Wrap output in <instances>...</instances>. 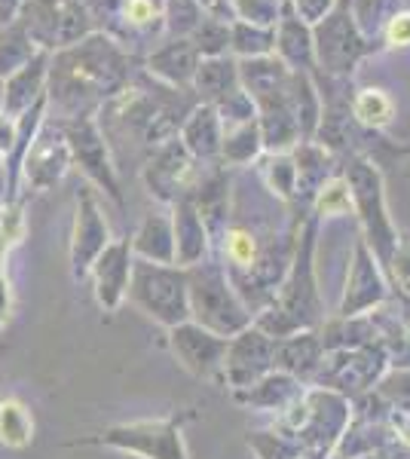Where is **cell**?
<instances>
[{
	"label": "cell",
	"mask_w": 410,
	"mask_h": 459,
	"mask_svg": "<svg viewBox=\"0 0 410 459\" xmlns=\"http://www.w3.org/2000/svg\"><path fill=\"white\" fill-rule=\"evenodd\" d=\"M188 303L190 322L203 325L218 337H236L251 325V313L242 303L240 291H233L227 270L214 264L188 266Z\"/></svg>",
	"instance_id": "1"
},
{
	"label": "cell",
	"mask_w": 410,
	"mask_h": 459,
	"mask_svg": "<svg viewBox=\"0 0 410 459\" xmlns=\"http://www.w3.org/2000/svg\"><path fill=\"white\" fill-rule=\"evenodd\" d=\"M123 77L120 53L108 40H86L80 49H71L58 58L52 95L62 105L80 108V99L110 92Z\"/></svg>",
	"instance_id": "2"
},
{
	"label": "cell",
	"mask_w": 410,
	"mask_h": 459,
	"mask_svg": "<svg viewBox=\"0 0 410 459\" xmlns=\"http://www.w3.org/2000/svg\"><path fill=\"white\" fill-rule=\"evenodd\" d=\"M190 411L171 413L162 420H138V423H120L104 432L83 435V438L68 441V447H114L123 454L141 459H188L184 447V420H190Z\"/></svg>",
	"instance_id": "3"
},
{
	"label": "cell",
	"mask_w": 410,
	"mask_h": 459,
	"mask_svg": "<svg viewBox=\"0 0 410 459\" xmlns=\"http://www.w3.org/2000/svg\"><path fill=\"white\" fill-rule=\"evenodd\" d=\"M126 298L132 307H138L144 316L156 318L166 328L190 322V303H188V270L171 264H151V261H132V276Z\"/></svg>",
	"instance_id": "4"
},
{
	"label": "cell",
	"mask_w": 410,
	"mask_h": 459,
	"mask_svg": "<svg viewBox=\"0 0 410 459\" xmlns=\"http://www.w3.org/2000/svg\"><path fill=\"white\" fill-rule=\"evenodd\" d=\"M353 196V205L359 209V218L364 224V236H368V246L374 248L377 261L383 266H389L395 248H398V236H395L389 209H386V196H383V181L379 172L371 166L368 160H353L343 175Z\"/></svg>",
	"instance_id": "5"
},
{
	"label": "cell",
	"mask_w": 410,
	"mask_h": 459,
	"mask_svg": "<svg viewBox=\"0 0 410 459\" xmlns=\"http://www.w3.org/2000/svg\"><path fill=\"white\" fill-rule=\"evenodd\" d=\"M368 49L371 43L362 37L353 13H349V0L337 4L318 25H312V53L327 74H340V77L353 74Z\"/></svg>",
	"instance_id": "6"
},
{
	"label": "cell",
	"mask_w": 410,
	"mask_h": 459,
	"mask_svg": "<svg viewBox=\"0 0 410 459\" xmlns=\"http://www.w3.org/2000/svg\"><path fill=\"white\" fill-rule=\"evenodd\" d=\"M227 337L205 331L196 322H184L169 328V346L175 359L199 380L223 383V359H227Z\"/></svg>",
	"instance_id": "7"
},
{
	"label": "cell",
	"mask_w": 410,
	"mask_h": 459,
	"mask_svg": "<svg viewBox=\"0 0 410 459\" xmlns=\"http://www.w3.org/2000/svg\"><path fill=\"white\" fill-rule=\"evenodd\" d=\"M275 365V340L266 337L257 328H245L227 343V359H223V383L233 389H249L257 380H264L266 371Z\"/></svg>",
	"instance_id": "8"
},
{
	"label": "cell",
	"mask_w": 410,
	"mask_h": 459,
	"mask_svg": "<svg viewBox=\"0 0 410 459\" xmlns=\"http://www.w3.org/2000/svg\"><path fill=\"white\" fill-rule=\"evenodd\" d=\"M62 135H65V142H68V151L80 160L83 172L92 178L101 190H108V196L114 199L117 205H123L120 184H117L114 166H110V160H108V147H104V138L95 120L77 117V120L62 126Z\"/></svg>",
	"instance_id": "9"
},
{
	"label": "cell",
	"mask_w": 410,
	"mask_h": 459,
	"mask_svg": "<svg viewBox=\"0 0 410 459\" xmlns=\"http://www.w3.org/2000/svg\"><path fill=\"white\" fill-rule=\"evenodd\" d=\"M108 246H110V233L99 209V199H95L89 187L80 190L77 218H74V236H71V273L77 282L89 276V266L95 264V257Z\"/></svg>",
	"instance_id": "10"
},
{
	"label": "cell",
	"mask_w": 410,
	"mask_h": 459,
	"mask_svg": "<svg viewBox=\"0 0 410 459\" xmlns=\"http://www.w3.org/2000/svg\"><path fill=\"white\" fill-rule=\"evenodd\" d=\"M132 242L120 239L110 242L108 248L95 257V264L89 266V276H92V291L95 300L104 313H114L120 309V303L126 300V288H129V276H132Z\"/></svg>",
	"instance_id": "11"
},
{
	"label": "cell",
	"mask_w": 410,
	"mask_h": 459,
	"mask_svg": "<svg viewBox=\"0 0 410 459\" xmlns=\"http://www.w3.org/2000/svg\"><path fill=\"white\" fill-rule=\"evenodd\" d=\"M190 175H193L190 153L181 142H166L144 169L147 187L162 203H178L184 190H188Z\"/></svg>",
	"instance_id": "12"
},
{
	"label": "cell",
	"mask_w": 410,
	"mask_h": 459,
	"mask_svg": "<svg viewBox=\"0 0 410 459\" xmlns=\"http://www.w3.org/2000/svg\"><path fill=\"white\" fill-rule=\"evenodd\" d=\"M71 160L68 142L56 129H43L25 153V178L34 190H49L65 175Z\"/></svg>",
	"instance_id": "13"
},
{
	"label": "cell",
	"mask_w": 410,
	"mask_h": 459,
	"mask_svg": "<svg viewBox=\"0 0 410 459\" xmlns=\"http://www.w3.org/2000/svg\"><path fill=\"white\" fill-rule=\"evenodd\" d=\"M171 230H175V264L181 270L203 264L208 251V230L199 218L193 199H178L175 214H171Z\"/></svg>",
	"instance_id": "14"
},
{
	"label": "cell",
	"mask_w": 410,
	"mask_h": 459,
	"mask_svg": "<svg viewBox=\"0 0 410 459\" xmlns=\"http://www.w3.org/2000/svg\"><path fill=\"white\" fill-rule=\"evenodd\" d=\"M275 53H279V62L288 65L291 71H307L316 62V53H312V28L307 22H301L294 16V10L282 13L279 22H275Z\"/></svg>",
	"instance_id": "15"
},
{
	"label": "cell",
	"mask_w": 410,
	"mask_h": 459,
	"mask_svg": "<svg viewBox=\"0 0 410 459\" xmlns=\"http://www.w3.org/2000/svg\"><path fill=\"white\" fill-rule=\"evenodd\" d=\"M132 255L151 264H175V230L166 212H151L132 236Z\"/></svg>",
	"instance_id": "16"
},
{
	"label": "cell",
	"mask_w": 410,
	"mask_h": 459,
	"mask_svg": "<svg viewBox=\"0 0 410 459\" xmlns=\"http://www.w3.org/2000/svg\"><path fill=\"white\" fill-rule=\"evenodd\" d=\"M386 294V285L379 279L377 266H374V257H371L368 246H359L355 251V264H353V273H349V285H346V300H343V316H355L359 309L371 307L377 303L379 298Z\"/></svg>",
	"instance_id": "17"
},
{
	"label": "cell",
	"mask_w": 410,
	"mask_h": 459,
	"mask_svg": "<svg viewBox=\"0 0 410 459\" xmlns=\"http://www.w3.org/2000/svg\"><path fill=\"white\" fill-rule=\"evenodd\" d=\"M221 142H223V126L218 110L212 105H203L190 114V120L184 123L181 132V144L188 147L190 157L199 160H212L214 153H221Z\"/></svg>",
	"instance_id": "18"
},
{
	"label": "cell",
	"mask_w": 410,
	"mask_h": 459,
	"mask_svg": "<svg viewBox=\"0 0 410 459\" xmlns=\"http://www.w3.org/2000/svg\"><path fill=\"white\" fill-rule=\"evenodd\" d=\"M193 80H196L199 92H203L205 99H212L214 105H218V101H223L230 92H236V89L242 86L236 65L227 62L223 56H208V58H203V62L196 65V74H193Z\"/></svg>",
	"instance_id": "19"
},
{
	"label": "cell",
	"mask_w": 410,
	"mask_h": 459,
	"mask_svg": "<svg viewBox=\"0 0 410 459\" xmlns=\"http://www.w3.org/2000/svg\"><path fill=\"white\" fill-rule=\"evenodd\" d=\"M34 441V417L19 398H0V444L10 450H25Z\"/></svg>",
	"instance_id": "20"
},
{
	"label": "cell",
	"mask_w": 410,
	"mask_h": 459,
	"mask_svg": "<svg viewBox=\"0 0 410 459\" xmlns=\"http://www.w3.org/2000/svg\"><path fill=\"white\" fill-rule=\"evenodd\" d=\"M196 65V47H190V40H175L156 56H151V71L160 74L169 83H188V80H193Z\"/></svg>",
	"instance_id": "21"
},
{
	"label": "cell",
	"mask_w": 410,
	"mask_h": 459,
	"mask_svg": "<svg viewBox=\"0 0 410 459\" xmlns=\"http://www.w3.org/2000/svg\"><path fill=\"white\" fill-rule=\"evenodd\" d=\"M40 80H43L40 62L25 65V68H19L13 74L10 86H6V95H4V108H6V114H10V120H16L22 110L31 108V101L37 99V92H40Z\"/></svg>",
	"instance_id": "22"
},
{
	"label": "cell",
	"mask_w": 410,
	"mask_h": 459,
	"mask_svg": "<svg viewBox=\"0 0 410 459\" xmlns=\"http://www.w3.org/2000/svg\"><path fill=\"white\" fill-rule=\"evenodd\" d=\"M349 13H353L364 40H371V37L386 31L395 13H401V0H353Z\"/></svg>",
	"instance_id": "23"
},
{
	"label": "cell",
	"mask_w": 410,
	"mask_h": 459,
	"mask_svg": "<svg viewBox=\"0 0 410 459\" xmlns=\"http://www.w3.org/2000/svg\"><path fill=\"white\" fill-rule=\"evenodd\" d=\"M264 147V138H260V126L257 120L240 123L233 129L223 132V142H221V153L230 162H251Z\"/></svg>",
	"instance_id": "24"
},
{
	"label": "cell",
	"mask_w": 410,
	"mask_h": 459,
	"mask_svg": "<svg viewBox=\"0 0 410 459\" xmlns=\"http://www.w3.org/2000/svg\"><path fill=\"white\" fill-rule=\"evenodd\" d=\"M327 153L322 147L303 142L297 147V157H294V178H297V187L303 190H312V194H318V187L327 181Z\"/></svg>",
	"instance_id": "25"
},
{
	"label": "cell",
	"mask_w": 410,
	"mask_h": 459,
	"mask_svg": "<svg viewBox=\"0 0 410 459\" xmlns=\"http://www.w3.org/2000/svg\"><path fill=\"white\" fill-rule=\"evenodd\" d=\"M353 114H355V120L371 126V129H383V126L392 123L395 105L383 89H362L353 101Z\"/></svg>",
	"instance_id": "26"
},
{
	"label": "cell",
	"mask_w": 410,
	"mask_h": 459,
	"mask_svg": "<svg viewBox=\"0 0 410 459\" xmlns=\"http://www.w3.org/2000/svg\"><path fill=\"white\" fill-rule=\"evenodd\" d=\"M230 43H233L236 53L245 58L273 56L275 28H260V25H249V22H236L233 31H230Z\"/></svg>",
	"instance_id": "27"
},
{
	"label": "cell",
	"mask_w": 410,
	"mask_h": 459,
	"mask_svg": "<svg viewBox=\"0 0 410 459\" xmlns=\"http://www.w3.org/2000/svg\"><path fill=\"white\" fill-rule=\"evenodd\" d=\"M19 233H22L19 212H10V214L4 212V218H0V328H4L6 318H10V276H6V255H10V248Z\"/></svg>",
	"instance_id": "28"
},
{
	"label": "cell",
	"mask_w": 410,
	"mask_h": 459,
	"mask_svg": "<svg viewBox=\"0 0 410 459\" xmlns=\"http://www.w3.org/2000/svg\"><path fill=\"white\" fill-rule=\"evenodd\" d=\"M28 58H31V47L19 28L0 34V74H16L19 68H25Z\"/></svg>",
	"instance_id": "29"
},
{
	"label": "cell",
	"mask_w": 410,
	"mask_h": 459,
	"mask_svg": "<svg viewBox=\"0 0 410 459\" xmlns=\"http://www.w3.org/2000/svg\"><path fill=\"white\" fill-rule=\"evenodd\" d=\"M353 209V196H349V187L343 178H334V181H325L318 187V199H316V212L325 214V218H334V214H346Z\"/></svg>",
	"instance_id": "30"
},
{
	"label": "cell",
	"mask_w": 410,
	"mask_h": 459,
	"mask_svg": "<svg viewBox=\"0 0 410 459\" xmlns=\"http://www.w3.org/2000/svg\"><path fill=\"white\" fill-rule=\"evenodd\" d=\"M264 175L270 190H279L282 196H291V190L297 187V178H294V160H288L285 153H270L264 162Z\"/></svg>",
	"instance_id": "31"
},
{
	"label": "cell",
	"mask_w": 410,
	"mask_h": 459,
	"mask_svg": "<svg viewBox=\"0 0 410 459\" xmlns=\"http://www.w3.org/2000/svg\"><path fill=\"white\" fill-rule=\"evenodd\" d=\"M236 13H240V22H249V25L275 28L282 6L279 0H236Z\"/></svg>",
	"instance_id": "32"
},
{
	"label": "cell",
	"mask_w": 410,
	"mask_h": 459,
	"mask_svg": "<svg viewBox=\"0 0 410 459\" xmlns=\"http://www.w3.org/2000/svg\"><path fill=\"white\" fill-rule=\"evenodd\" d=\"M340 0H291V10H294V16L301 22H307V25H318L327 13L337 6Z\"/></svg>",
	"instance_id": "33"
},
{
	"label": "cell",
	"mask_w": 410,
	"mask_h": 459,
	"mask_svg": "<svg viewBox=\"0 0 410 459\" xmlns=\"http://www.w3.org/2000/svg\"><path fill=\"white\" fill-rule=\"evenodd\" d=\"M383 37H386V43H389V47H410V10L407 13L405 10L395 13L392 22L386 25Z\"/></svg>",
	"instance_id": "34"
},
{
	"label": "cell",
	"mask_w": 410,
	"mask_h": 459,
	"mask_svg": "<svg viewBox=\"0 0 410 459\" xmlns=\"http://www.w3.org/2000/svg\"><path fill=\"white\" fill-rule=\"evenodd\" d=\"M389 270H392L395 282L405 288V291H410V246H401L395 251L392 261H389Z\"/></svg>",
	"instance_id": "35"
},
{
	"label": "cell",
	"mask_w": 410,
	"mask_h": 459,
	"mask_svg": "<svg viewBox=\"0 0 410 459\" xmlns=\"http://www.w3.org/2000/svg\"><path fill=\"white\" fill-rule=\"evenodd\" d=\"M153 16H156V10L151 0H129V4H126V19H129L132 25H147Z\"/></svg>",
	"instance_id": "36"
},
{
	"label": "cell",
	"mask_w": 410,
	"mask_h": 459,
	"mask_svg": "<svg viewBox=\"0 0 410 459\" xmlns=\"http://www.w3.org/2000/svg\"><path fill=\"white\" fill-rule=\"evenodd\" d=\"M13 142H16V129H13L10 117H0V153L10 151Z\"/></svg>",
	"instance_id": "37"
},
{
	"label": "cell",
	"mask_w": 410,
	"mask_h": 459,
	"mask_svg": "<svg viewBox=\"0 0 410 459\" xmlns=\"http://www.w3.org/2000/svg\"><path fill=\"white\" fill-rule=\"evenodd\" d=\"M16 4H19V0H0V22H4L13 10H16Z\"/></svg>",
	"instance_id": "38"
}]
</instances>
